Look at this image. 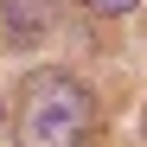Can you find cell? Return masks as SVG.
<instances>
[{
    "label": "cell",
    "instance_id": "cell-1",
    "mask_svg": "<svg viewBox=\"0 0 147 147\" xmlns=\"http://www.w3.org/2000/svg\"><path fill=\"white\" fill-rule=\"evenodd\" d=\"M90 128H96V96L70 70H32L19 83V121H13L19 147H83Z\"/></svg>",
    "mask_w": 147,
    "mask_h": 147
},
{
    "label": "cell",
    "instance_id": "cell-3",
    "mask_svg": "<svg viewBox=\"0 0 147 147\" xmlns=\"http://www.w3.org/2000/svg\"><path fill=\"white\" fill-rule=\"evenodd\" d=\"M83 7H90V13H102V19H121L134 0H83Z\"/></svg>",
    "mask_w": 147,
    "mask_h": 147
},
{
    "label": "cell",
    "instance_id": "cell-2",
    "mask_svg": "<svg viewBox=\"0 0 147 147\" xmlns=\"http://www.w3.org/2000/svg\"><path fill=\"white\" fill-rule=\"evenodd\" d=\"M0 13H7V32L13 45H32L51 32V19H58V0H0Z\"/></svg>",
    "mask_w": 147,
    "mask_h": 147
},
{
    "label": "cell",
    "instance_id": "cell-4",
    "mask_svg": "<svg viewBox=\"0 0 147 147\" xmlns=\"http://www.w3.org/2000/svg\"><path fill=\"white\" fill-rule=\"evenodd\" d=\"M141 121H147V115H141Z\"/></svg>",
    "mask_w": 147,
    "mask_h": 147
}]
</instances>
